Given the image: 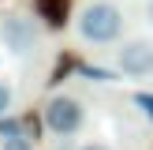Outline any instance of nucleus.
Instances as JSON below:
<instances>
[{"mask_svg":"<svg viewBox=\"0 0 153 150\" xmlns=\"http://www.w3.org/2000/svg\"><path fill=\"white\" fill-rule=\"evenodd\" d=\"M116 68L127 79H149L153 75V38H131L120 45Z\"/></svg>","mask_w":153,"mask_h":150,"instance_id":"4","label":"nucleus"},{"mask_svg":"<svg viewBox=\"0 0 153 150\" xmlns=\"http://www.w3.org/2000/svg\"><path fill=\"white\" fill-rule=\"evenodd\" d=\"M11 105H15V90L7 86V82H0V120L11 112Z\"/></svg>","mask_w":153,"mask_h":150,"instance_id":"5","label":"nucleus"},{"mask_svg":"<svg viewBox=\"0 0 153 150\" xmlns=\"http://www.w3.org/2000/svg\"><path fill=\"white\" fill-rule=\"evenodd\" d=\"M0 41H4V49H11L15 56H26V52H34L37 41H41V26H37L30 15H4V19H0Z\"/></svg>","mask_w":153,"mask_h":150,"instance_id":"3","label":"nucleus"},{"mask_svg":"<svg viewBox=\"0 0 153 150\" xmlns=\"http://www.w3.org/2000/svg\"><path fill=\"white\" fill-rule=\"evenodd\" d=\"M41 124H45V131L60 135V139L79 135L82 124H86V105H82V98H75V94H52L49 101H45V109H41Z\"/></svg>","mask_w":153,"mask_h":150,"instance_id":"2","label":"nucleus"},{"mask_svg":"<svg viewBox=\"0 0 153 150\" xmlns=\"http://www.w3.org/2000/svg\"><path fill=\"white\" fill-rule=\"evenodd\" d=\"M138 105H146V112L153 116V98H149V94H142V98H138Z\"/></svg>","mask_w":153,"mask_h":150,"instance_id":"8","label":"nucleus"},{"mask_svg":"<svg viewBox=\"0 0 153 150\" xmlns=\"http://www.w3.org/2000/svg\"><path fill=\"white\" fill-rule=\"evenodd\" d=\"M4 150H34V146H30L22 135H15V139H7V142H4Z\"/></svg>","mask_w":153,"mask_h":150,"instance_id":"6","label":"nucleus"},{"mask_svg":"<svg viewBox=\"0 0 153 150\" xmlns=\"http://www.w3.org/2000/svg\"><path fill=\"white\" fill-rule=\"evenodd\" d=\"M79 150H112V146H108V142H82Z\"/></svg>","mask_w":153,"mask_h":150,"instance_id":"7","label":"nucleus"},{"mask_svg":"<svg viewBox=\"0 0 153 150\" xmlns=\"http://www.w3.org/2000/svg\"><path fill=\"white\" fill-rule=\"evenodd\" d=\"M75 30H79V38L90 41V45H112L123 34V11H120L116 4H108V0H94V4H86L79 11Z\"/></svg>","mask_w":153,"mask_h":150,"instance_id":"1","label":"nucleus"},{"mask_svg":"<svg viewBox=\"0 0 153 150\" xmlns=\"http://www.w3.org/2000/svg\"><path fill=\"white\" fill-rule=\"evenodd\" d=\"M146 15H149V22H153V0H149V8H146Z\"/></svg>","mask_w":153,"mask_h":150,"instance_id":"9","label":"nucleus"}]
</instances>
